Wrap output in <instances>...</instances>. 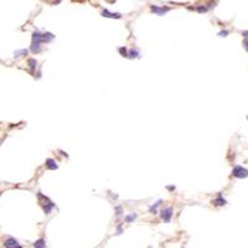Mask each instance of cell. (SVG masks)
Returning a JSON list of instances; mask_svg holds the SVG:
<instances>
[{"label": "cell", "instance_id": "d6986e66", "mask_svg": "<svg viewBox=\"0 0 248 248\" xmlns=\"http://www.w3.org/2000/svg\"><path fill=\"white\" fill-rule=\"evenodd\" d=\"M242 36H244V37H248V31H242Z\"/></svg>", "mask_w": 248, "mask_h": 248}, {"label": "cell", "instance_id": "52a82bcc", "mask_svg": "<svg viewBox=\"0 0 248 248\" xmlns=\"http://www.w3.org/2000/svg\"><path fill=\"white\" fill-rule=\"evenodd\" d=\"M41 50V45H40V42L37 41H33V45H31V51L35 52V54H37V52H40Z\"/></svg>", "mask_w": 248, "mask_h": 248}, {"label": "cell", "instance_id": "8992f818", "mask_svg": "<svg viewBox=\"0 0 248 248\" xmlns=\"http://www.w3.org/2000/svg\"><path fill=\"white\" fill-rule=\"evenodd\" d=\"M46 166L49 169H51V170H56L57 169V164L54 159H47L46 160Z\"/></svg>", "mask_w": 248, "mask_h": 248}, {"label": "cell", "instance_id": "6da1fadb", "mask_svg": "<svg viewBox=\"0 0 248 248\" xmlns=\"http://www.w3.org/2000/svg\"><path fill=\"white\" fill-rule=\"evenodd\" d=\"M232 175L235 177H238V179H244L248 176V170L244 169L243 166H240L237 165L233 167V170H232Z\"/></svg>", "mask_w": 248, "mask_h": 248}, {"label": "cell", "instance_id": "9c48e42d", "mask_svg": "<svg viewBox=\"0 0 248 248\" xmlns=\"http://www.w3.org/2000/svg\"><path fill=\"white\" fill-rule=\"evenodd\" d=\"M35 248H46V243H45V240H37L34 243Z\"/></svg>", "mask_w": 248, "mask_h": 248}, {"label": "cell", "instance_id": "7a4b0ae2", "mask_svg": "<svg viewBox=\"0 0 248 248\" xmlns=\"http://www.w3.org/2000/svg\"><path fill=\"white\" fill-rule=\"evenodd\" d=\"M4 246L6 248H23L15 238H6L4 242Z\"/></svg>", "mask_w": 248, "mask_h": 248}, {"label": "cell", "instance_id": "ba28073f", "mask_svg": "<svg viewBox=\"0 0 248 248\" xmlns=\"http://www.w3.org/2000/svg\"><path fill=\"white\" fill-rule=\"evenodd\" d=\"M213 203L216 205V206H223V205H226V200L221 197V195H218V197L215 200Z\"/></svg>", "mask_w": 248, "mask_h": 248}, {"label": "cell", "instance_id": "9a60e30c", "mask_svg": "<svg viewBox=\"0 0 248 248\" xmlns=\"http://www.w3.org/2000/svg\"><path fill=\"white\" fill-rule=\"evenodd\" d=\"M128 56H129V57H136V56H138V51L131 50V51H130V54H129Z\"/></svg>", "mask_w": 248, "mask_h": 248}, {"label": "cell", "instance_id": "277c9868", "mask_svg": "<svg viewBox=\"0 0 248 248\" xmlns=\"http://www.w3.org/2000/svg\"><path fill=\"white\" fill-rule=\"evenodd\" d=\"M169 10H170V9H169L167 6H165V8L164 6H161V8H159V6H151V11L155 13L156 15H164L165 13L169 11Z\"/></svg>", "mask_w": 248, "mask_h": 248}, {"label": "cell", "instance_id": "44dd1931", "mask_svg": "<svg viewBox=\"0 0 248 248\" xmlns=\"http://www.w3.org/2000/svg\"><path fill=\"white\" fill-rule=\"evenodd\" d=\"M167 189H169V190H175V187H174V186H169Z\"/></svg>", "mask_w": 248, "mask_h": 248}, {"label": "cell", "instance_id": "4fadbf2b", "mask_svg": "<svg viewBox=\"0 0 248 248\" xmlns=\"http://www.w3.org/2000/svg\"><path fill=\"white\" fill-rule=\"evenodd\" d=\"M135 218H136V215L131 213V215H129V216H126V217H125V222H131V221H134Z\"/></svg>", "mask_w": 248, "mask_h": 248}, {"label": "cell", "instance_id": "2e32d148", "mask_svg": "<svg viewBox=\"0 0 248 248\" xmlns=\"http://www.w3.org/2000/svg\"><path fill=\"white\" fill-rule=\"evenodd\" d=\"M196 10H197L199 13H205V11L207 10V8H205V6H197V9H196Z\"/></svg>", "mask_w": 248, "mask_h": 248}, {"label": "cell", "instance_id": "30bf717a", "mask_svg": "<svg viewBox=\"0 0 248 248\" xmlns=\"http://www.w3.org/2000/svg\"><path fill=\"white\" fill-rule=\"evenodd\" d=\"M28 63H29V66H30V68H31V71H34L35 68H36V60H34V59H30L29 61H28Z\"/></svg>", "mask_w": 248, "mask_h": 248}, {"label": "cell", "instance_id": "ac0fdd59", "mask_svg": "<svg viewBox=\"0 0 248 248\" xmlns=\"http://www.w3.org/2000/svg\"><path fill=\"white\" fill-rule=\"evenodd\" d=\"M228 35V31L227 30H225V31H221V33L218 34V36H227Z\"/></svg>", "mask_w": 248, "mask_h": 248}, {"label": "cell", "instance_id": "8fae6325", "mask_svg": "<svg viewBox=\"0 0 248 248\" xmlns=\"http://www.w3.org/2000/svg\"><path fill=\"white\" fill-rule=\"evenodd\" d=\"M161 202H163L161 200H159V201H158L155 205H153V206L150 207V212H151V213H156V208H158V206H159V205H160Z\"/></svg>", "mask_w": 248, "mask_h": 248}, {"label": "cell", "instance_id": "7c38bea8", "mask_svg": "<svg viewBox=\"0 0 248 248\" xmlns=\"http://www.w3.org/2000/svg\"><path fill=\"white\" fill-rule=\"evenodd\" d=\"M28 54V51L26 50H21V51H16L15 52V59H19V57H21L23 55H26Z\"/></svg>", "mask_w": 248, "mask_h": 248}, {"label": "cell", "instance_id": "5bb4252c", "mask_svg": "<svg viewBox=\"0 0 248 248\" xmlns=\"http://www.w3.org/2000/svg\"><path fill=\"white\" fill-rule=\"evenodd\" d=\"M119 52L122 54V56H128V51H126L125 47H120V49H119Z\"/></svg>", "mask_w": 248, "mask_h": 248}, {"label": "cell", "instance_id": "3957f363", "mask_svg": "<svg viewBox=\"0 0 248 248\" xmlns=\"http://www.w3.org/2000/svg\"><path fill=\"white\" fill-rule=\"evenodd\" d=\"M171 216H172V208L171 207H166L161 211V218L165 221V222H169L171 220Z\"/></svg>", "mask_w": 248, "mask_h": 248}, {"label": "cell", "instance_id": "ffe728a7", "mask_svg": "<svg viewBox=\"0 0 248 248\" xmlns=\"http://www.w3.org/2000/svg\"><path fill=\"white\" fill-rule=\"evenodd\" d=\"M117 212H118L117 215H120V213H122V208H120V207H117Z\"/></svg>", "mask_w": 248, "mask_h": 248}, {"label": "cell", "instance_id": "5b68a950", "mask_svg": "<svg viewBox=\"0 0 248 248\" xmlns=\"http://www.w3.org/2000/svg\"><path fill=\"white\" fill-rule=\"evenodd\" d=\"M102 15L105 18H112V19H120V15L119 14H114V13H110L108 10H103Z\"/></svg>", "mask_w": 248, "mask_h": 248}, {"label": "cell", "instance_id": "e0dca14e", "mask_svg": "<svg viewBox=\"0 0 248 248\" xmlns=\"http://www.w3.org/2000/svg\"><path fill=\"white\" fill-rule=\"evenodd\" d=\"M243 47L246 49V51L248 52V39H246V40L243 41Z\"/></svg>", "mask_w": 248, "mask_h": 248}, {"label": "cell", "instance_id": "7402d4cb", "mask_svg": "<svg viewBox=\"0 0 248 248\" xmlns=\"http://www.w3.org/2000/svg\"><path fill=\"white\" fill-rule=\"evenodd\" d=\"M247 119H248V115H247Z\"/></svg>", "mask_w": 248, "mask_h": 248}]
</instances>
